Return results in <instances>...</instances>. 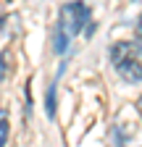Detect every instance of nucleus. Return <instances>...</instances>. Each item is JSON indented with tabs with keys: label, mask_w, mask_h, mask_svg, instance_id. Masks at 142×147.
Listing matches in <instances>:
<instances>
[{
	"label": "nucleus",
	"mask_w": 142,
	"mask_h": 147,
	"mask_svg": "<svg viewBox=\"0 0 142 147\" xmlns=\"http://www.w3.org/2000/svg\"><path fill=\"white\" fill-rule=\"evenodd\" d=\"M111 63L126 82H142V42L139 40H121L108 50Z\"/></svg>",
	"instance_id": "1"
},
{
	"label": "nucleus",
	"mask_w": 142,
	"mask_h": 147,
	"mask_svg": "<svg viewBox=\"0 0 142 147\" xmlns=\"http://www.w3.org/2000/svg\"><path fill=\"white\" fill-rule=\"evenodd\" d=\"M68 37H76L87 24H90V8H87L84 3H79V0H74V3H66L61 8V21H58Z\"/></svg>",
	"instance_id": "2"
},
{
	"label": "nucleus",
	"mask_w": 142,
	"mask_h": 147,
	"mask_svg": "<svg viewBox=\"0 0 142 147\" xmlns=\"http://www.w3.org/2000/svg\"><path fill=\"white\" fill-rule=\"evenodd\" d=\"M68 40H71L68 32L58 24V26H55V34H53V50H55L58 55H63V53H66V47H68Z\"/></svg>",
	"instance_id": "3"
},
{
	"label": "nucleus",
	"mask_w": 142,
	"mask_h": 147,
	"mask_svg": "<svg viewBox=\"0 0 142 147\" xmlns=\"http://www.w3.org/2000/svg\"><path fill=\"white\" fill-rule=\"evenodd\" d=\"M45 113L53 118L55 116V84H50L47 92H45Z\"/></svg>",
	"instance_id": "4"
},
{
	"label": "nucleus",
	"mask_w": 142,
	"mask_h": 147,
	"mask_svg": "<svg viewBox=\"0 0 142 147\" xmlns=\"http://www.w3.org/2000/svg\"><path fill=\"white\" fill-rule=\"evenodd\" d=\"M5 131H8V121L0 113V147H5Z\"/></svg>",
	"instance_id": "5"
},
{
	"label": "nucleus",
	"mask_w": 142,
	"mask_h": 147,
	"mask_svg": "<svg viewBox=\"0 0 142 147\" xmlns=\"http://www.w3.org/2000/svg\"><path fill=\"white\" fill-rule=\"evenodd\" d=\"M134 34H137V40L142 42V16L137 18V26H134Z\"/></svg>",
	"instance_id": "6"
},
{
	"label": "nucleus",
	"mask_w": 142,
	"mask_h": 147,
	"mask_svg": "<svg viewBox=\"0 0 142 147\" xmlns=\"http://www.w3.org/2000/svg\"><path fill=\"white\" fill-rule=\"evenodd\" d=\"M137 113H139V118H142V95L137 97Z\"/></svg>",
	"instance_id": "7"
}]
</instances>
